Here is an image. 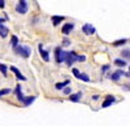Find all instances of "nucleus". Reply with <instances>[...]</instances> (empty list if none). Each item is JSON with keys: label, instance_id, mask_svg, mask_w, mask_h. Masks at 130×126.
<instances>
[{"label": "nucleus", "instance_id": "c756f323", "mask_svg": "<svg viewBox=\"0 0 130 126\" xmlns=\"http://www.w3.org/2000/svg\"><path fill=\"white\" fill-rule=\"evenodd\" d=\"M127 76H129V77H130V73H129V74H127Z\"/></svg>", "mask_w": 130, "mask_h": 126}, {"label": "nucleus", "instance_id": "6ab92c4d", "mask_svg": "<svg viewBox=\"0 0 130 126\" xmlns=\"http://www.w3.org/2000/svg\"><path fill=\"white\" fill-rule=\"evenodd\" d=\"M35 100V96H30V98H26L25 99V101H24V104H25V105H30V104L32 103V101H34Z\"/></svg>", "mask_w": 130, "mask_h": 126}, {"label": "nucleus", "instance_id": "ddd939ff", "mask_svg": "<svg viewBox=\"0 0 130 126\" xmlns=\"http://www.w3.org/2000/svg\"><path fill=\"white\" fill-rule=\"evenodd\" d=\"M8 35V27L4 26L3 24H0V37L2 38H5Z\"/></svg>", "mask_w": 130, "mask_h": 126}, {"label": "nucleus", "instance_id": "5701e85b", "mask_svg": "<svg viewBox=\"0 0 130 126\" xmlns=\"http://www.w3.org/2000/svg\"><path fill=\"white\" fill-rule=\"evenodd\" d=\"M122 56H125V57H127V59H130V49H125V51H122V53H121Z\"/></svg>", "mask_w": 130, "mask_h": 126}, {"label": "nucleus", "instance_id": "b1692460", "mask_svg": "<svg viewBox=\"0 0 130 126\" xmlns=\"http://www.w3.org/2000/svg\"><path fill=\"white\" fill-rule=\"evenodd\" d=\"M9 92H10L9 88H4V90L0 91V96H2V95H7V94H9Z\"/></svg>", "mask_w": 130, "mask_h": 126}, {"label": "nucleus", "instance_id": "f3484780", "mask_svg": "<svg viewBox=\"0 0 130 126\" xmlns=\"http://www.w3.org/2000/svg\"><path fill=\"white\" fill-rule=\"evenodd\" d=\"M126 42H127V39H121V40H116V42H113L112 44H113L115 47H118V46H122V44H125Z\"/></svg>", "mask_w": 130, "mask_h": 126}, {"label": "nucleus", "instance_id": "f257e3e1", "mask_svg": "<svg viewBox=\"0 0 130 126\" xmlns=\"http://www.w3.org/2000/svg\"><path fill=\"white\" fill-rule=\"evenodd\" d=\"M14 52H16L17 55L27 59V57L30 56V53H31V49H30L29 47H25V46H17V47L14 48Z\"/></svg>", "mask_w": 130, "mask_h": 126}, {"label": "nucleus", "instance_id": "bb28decb", "mask_svg": "<svg viewBox=\"0 0 130 126\" xmlns=\"http://www.w3.org/2000/svg\"><path fill=\"white\" fill-rule=\"evenodd\" d=\"M5 3H4V0H0V8H4Z\"/></svg>", "mask_w": 130, "mask_h": 126}, {"label": "nucleus", "instance_id": "f8f14e48", "mask_svg": "<svg viewBox=\"0 0 130 126\" xmlns=\"http://www.w3.org/2000/svg\"><path fill=\"white\" fill-rule=\"evenodd\" d=\"M16 95H17V98H18V100L20 101H25V98H24V95H22V92H21V86L18 85L17 87H16Z\"/></svg>", "mask_w": 130, "mask_h": 126}, {"label": "nucleus", "instance_id": "9b49d317", "mask_svg": "<svg viewBox=\"0 0 130 126\" xmlns=\"http://www.w3.org/2000/svg\"><path fill=\"white\" fill-rule=\"evenodd\" d=\"M81 98H82V92H77V94H73V95H70V96H69L70 101H74V103L79 101V99H81Z\"/></svg>", "mask_w": 130, "mask_h": 126}, {"label": "nucleus", "instance_id": "20e7f679", "mask_svg": "<svg viewBox=\"0 0 130 126\" xmlns=\"http://www.w3.org/2000/svg\"><path fill=\"white\" fill-rule=\"evenodd\" d=\"M82 31L87 35H92V34H95V27L91 24H85L82 26Z\"/></svg>", "mask_w": 130, "mask_h": 126}, {"label": "nucleus", "instance_id": "9d476101", "mask_svg": "<svg viewBox=\"0 0 130 126\" xmlns=\"http://www.w3.org/2000/svg\"><path fill=\"white\" fill-rule=\"evenodd\" d=\"M124 74H125V73H124L122 70H117V71H115L113 74L111 76V79H112V81H118V79H120V77L124 76Z\"/></svg>", "mask_w": 130, "mask_h": 126}, {"label": "nucleus", "instance_id": "412c9836", "mask_svg": "<svg viewBox=\"0 0 130 126\" xmlns=\"http://www.w3.org/2000/svg\"><path fill=\"white\" fill-rule=\"evenodd\" d=\"M0 71H2L4 76H7V66L3 65V64H0Z\"/></svg>", "mask_w": 130, "mask_h": 126}, {"label": "nucleus", "instance_id": "6e6552de", "mask_svg": "<svg viewBox=\"0 0 130 126\" xmlns=\"http://www.w3.org/2000/svg\"><path fill=\"white\" fill-rule=\"evenodd\" d=\"M73 29H74V25H73V24H65V25L62 26L61 31H62V34L67 35V34H69V33H70V31H72Z\"/></svg>", "mask_w": 130, "mask_h": 126}, {"label": "nucleus", "instance_id": "4be33fe9", "mask_svg": "<svg viewBox=\"0 0 130 126\" xmlns=\"http://www.w3.org/2000/svg\"><path fill=\"white\" fill-rule=\"evenodd\" d=\"M72 71H73L74 77H77V78H79V77H81V73H79V70H78V69H75V68H74Z\"/></svg>", "mask_w": 130, "mask_h": 126}, {"label": "nucleus", "instance_id": "39448f33", "mask_svg": "<svg viewBox=\"0 0 130 126\" xmlns=\"http://www.w3.org/2000/svg\"><path fill=\"white\" fill-rule=\"evenodd\" d=\"M75 60H78V56L75 55V52H68L67 55V60H65V62H67L68 65H73V62Z\"/></svg>", "mask_w": 130, "mask_h": 126}, {"label": "nucleus", "instance_id": "4468645a", "mask_svg": "<svg viewBox=\"0 0 130 126\" xmlns=\"http://www.w3.org/2000/svg\"><path fill=\"white\" fill-rule=\"evenodd\" d=\"M61 21H64V17L62 16H52V24L55 25V26H57Z\"/></svg>", "mask_w": 130, "mask_h": 126}, {"label": "nucleus", "instance_id": "aec40b11", "mask_svg": "<svg viewBox=\"0 0 130 126\" xmlns=\"http://www.w3.org/2000/svg\"><path fill=\"white\" fill-rule=\"evenodd\" d=\"M79 79H82V81H85V82H90V78H89L87 74H81Z\"/></svg>", "mask_w": 130, "mask_h": 126}, {"label": "nucleus", "instance_id": "1a4fd4ad", "mask_svg": "<svg viewBox=\"0 0 130 126\" xmlns=\"http://www.w3.org/2000/svg\"><path fill=\"white\" fill-rule=\"evenodd\" d=\"M10 70H12L13 73H14V74H16V77L18 78V79H21V81H25L26 78L22 76V74H21V71L17 69V68H14V66H10Z\"/></svg>", "mask_w": 130, "mask_h": 126}, {"label": "nucleus", "instance_id": "dca6fc26", "mask_svg": "<svg viewBox=\"0 0 130 126\" xmlns=\"http://www.w3.org/2000/svg\"><path fill=\"white\" fill-rule=\"evenodd\" d=\"M115 65L124 68V66L126 65V61H125V60H121V59H116V60H115Z\"/></svg>", "mask_w": 130, "mask_h": 126}, {"label": "nucleus", "instance_id": "a878e982", "mask_svg": "<svg viewBox=\"0 0 130 126\" xmlns=\"http://www.w3.org/2000/svg\"><path fill=\"white\" fill-rule=\"evenodd\" d=\"M85 60H86L85 56H78V61H85Z\"/></svg>", "mask_w": 130, "mask_h": 126}, {"label": "nucleus", "instance_id": "2eb2a0df", "mask_svg": "<svg viewBox=\"0 0 130 126\" xmlns=\"http://www.w3.org/2000/svg\"><path fill=\"white\" fill-rule=\"evenodd\" d=\"M68 85H69V81H64V82H61V83H56L55 87H56L57 90H62L65 86H68Z\"/></svg>", "mask_w": 130, "mask_h": 126}, {"label": "nucleus", "instance_id": "393cba45", "mask_svg": "<svg viewBox=\"0 0 130 126\" xmlns=\"http://www.w3.org/2000/svg\"><path fill=\"white\" fill-rule=\"evenodd\" d=\"M70 92H72V91H70V88H68V87H67V88H64V94H67V95H69Z\"/></svg>", "mask_w": 130, "mask_h": 126}, {"label": "nucleus", "instance_id": "cd10ccee", "mask_svg": "<svg viewBox=\"0 0 130 126\" xmlns=\"http://www.w3.org/2000/svg\"><path fill=\"white\" fill-rule=\"evenodd\" d=\"M108 68H109V66H108V65H105V66H103V71H105V70H108Z\"/></svg>", "mask_w": 130, "mask_h": 126}, {"label": "nucleus", "instance_id": "f03ea898", "mask_svg": "<svg viewBox=\"0 0 130 126\" xmlns=\"http://www.w3.org/2000/svg\"><path fill=\"white\" fill-rule=\"evenodd\" d=\"M67 55H68V52H65L60 47H57L56 48V62L57 64H61V62L67 60Z\"/></svg>", "mask_w": 130, "mask_h": 126}, {"label": "nucleus", "instance_id": "c85d7f7f", "mask_svg": "<svg viewBox=\"0 0 130 126\" xmlns=\"http://www.w3.org/2000/svg\"><path fill=\"white\" fill-rule=\"evenodd\" d=\"M4 21H5V18H0V24H2V22H4Z\"/></svg>", "mask_w": 130, "mask_h": 126}, {"label": "nucleus", "instance_id": "7ed1b4c3", "mask_svg": "<svg viewBox=\"0 0 130 126\" xmlns=\"http://www.w3.org/2000/svg\"><path fill=\"white\" fill-rule=\"evenodd\" d=\"M16 10L21 14H25L27 12V4H26L25 0H20V3L16 5Z\"/></svg>", "mask_w": 130, "mask_h": 126}, {"label": "nucleus", "instance_id": "423d86ee", "mask_svg": "<svg viewBox=\"0 0 130 126\" xmlns=\"http://www.w3.org/2000/svg\"><path fill=\"white\" fill-rule=\"evenodd\" d=\"M115 96H112V95H108L107 98H105V100L103 101V104H102V107L103 108H107V107H109V105H112V104L115 103Z\"/></svg>", "mask_w": 130, "mask_h": 126}, {"label": "nucleus", "instance_id": "0eeeda50", "mask_svg": "<svg viewBox=\"0 0 130 126\" xmlns=\"http://www.w3.org/2000/svg\"><path fill=\"white\" fill-rule=\"evenodd\" d=\"M38 48H39V52H40V56H42V59L44 60V61H50L48 52L43 49V44H39V46H38Z\"/></svg>", "mask_w": 130, "mask_h": 126}, {"label": "nucleus", "instance_id": "a211bd4d", "mask_svg": "<svg viewBox=\"0 0 130 126\" xmlns=\"http://www.w3.org/2000/svg\"><path fill=\"white\" fill-rule=\"evenodd\" d=\"M10 44H12L14 48L18 46V39H17V37H14V35H13L12 38H10Z\"/></svg>", "mask_w": 130, "mask_h": 126}]
</instances>
